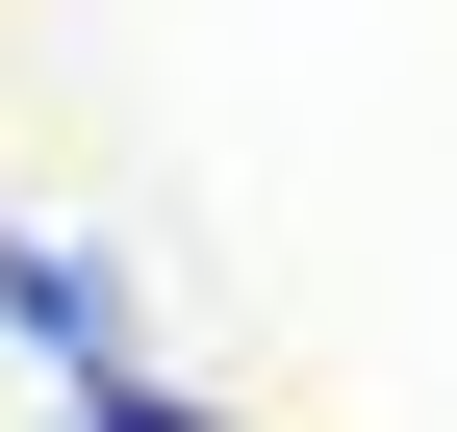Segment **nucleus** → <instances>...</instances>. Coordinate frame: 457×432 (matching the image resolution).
<instances>
[{
	"mask_svg": "<svg viewBox=\"0 0 457 432\" xmlns=\"http://www.w3.org/2000/svg\"><path fill=\"white\" fill-rule=\"evenodd\" d=\"M0 331H26V356H51L77 407L128 382V280H102V254H51V229H0Z\"/></svg>",
	"mask_w": 457,
	"mask_h": 432,
	"instance_id": "obj_1",
	"label": "nucleus"
}]
</instances>
